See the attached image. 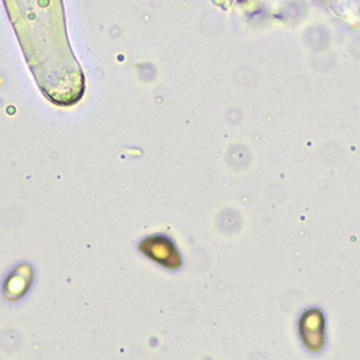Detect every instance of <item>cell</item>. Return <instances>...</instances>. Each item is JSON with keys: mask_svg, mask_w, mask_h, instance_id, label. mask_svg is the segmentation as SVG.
<instances>
[{"mask_svg": "<svg viewBox=\"0 0 360 360\" xmlns=\"http://www.w3.org/2000/svg\"><path fill=\"white\" fill-rule=\"evenodd\" d=\"M139 251L146 258L152 259L166 269H170V271H176L184 265L182 254H180L176 243L165 233H153L141 239Z\"/></svg>", "mask_w": 360, "mask_h": 360, "instance_id": "obj_1", "label": "cell"}, {"mask_svg": "<svg viewBox=\"0 0 360 360\" xmlns=\"http://www.w3.org/2000/svg\"><path fill=\"white\" fill-rule=\"evenodd\" d=\"M298 335L309 352H320L326 345V319L320 309L306 310L298 320Z\"/></svg>", "mask_w": 360, "mask_h": 360, "instance_id": "obj_2", "label": "cell"}, {"mask_svg": "<svg viewBox=\"0 0 360 360\" xmlns=\"http://www.w3.org/2000/svg\"><path fill=\"white\" fill-rule=\"evenodd\" d=\"M35 281V269L31 264L22 262L16 265L8 274L2 284V297L9 303H16L22 300Z\"/></svg>", "mask_w": 360, "mask_h": 360, "instance_id": "obj_3", "label": "cell"}]
</instances>
